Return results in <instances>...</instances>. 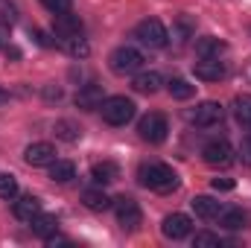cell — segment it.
<instances>
[{
	"label": "cell",
	"mask_w": 251,
	"mask_h": 248,
	"mask_svg": "<svg viewBox=\"0 0 251 248\" xmlns=\"http://www.w3.org/2000/svg\"><path fill=\"white\" fill-rule=\"evenodd\" d=\"M12 213H15L21 222H32V219L41 213V201H38L35 196H21V198H15Z\"/></svg>",
	"instance_id": "5bb4252c"
},
{
	"label": "cell",
	"mask_w": 251,
	"mask_h": 248,
	"mask_svg": "<svg viewBox=\"0 0 251 248\" xmlns=\"http://www.w3.org/2000/svg\"><path fill=\"white\" fill-rule=\"evenodd\" d=\"M240 158H243V164H249L251 167V134L243 140V146H240Z\"/></svg>",
	"instance_id": "1f68e13d"
},
{
	"label": "cell",
	"mask_w": 251,
	"mask_h": 248,
	"mask_svg": "<svg viewBox=\"0 0 251 248\" xmlns=\"http://www.w3.org/2000/svg\"><path fill=\"white\" fill-rule=\"evenodd\" d=\"M6 99H9V94H6V91H0V102H6Z\"/></svg>",
	"instance_id": "d590c367"
},
{
	"label": "cell",
	"mask_w": 251,
	"mask_h": 248,
	"mask_svg": "<svg viewBox=\"0 0 251 248\" xmlns=\"http://www.w3.org/2000/svg\"><path fill=\"white\" fill-rule=\"evenodd\" d=\"M210 184H213V190H234V181L231 178H213Z\"/></svg>",
	"instance_id": "836d02e7"
},
{
	"label": "cell",
	"mask_w": 251,
	"mask_h": 248,
	"mask_svg": "<svg viewBox=\"0 0 251 248\" xmlns=\"http://www.w3.org/2000/svg\"><path fill=\"white\" fill-rule=\"evenodd\" d=\"M201 158L210 164V167H231L234 161V149L228 140H210L204 149H201Z\"/></svg>",
	"instance_id": "ba28073f"
},
{
	"label": "cell",
	"mask_w": 251,
	"mask_h": 248,
	"mask_svg": "<svg viewBox=\"0 0 251 248\" xmlns=\"http://www.w3.org/2000/svg\"><path fill=\"white\" fill-rule=\"evenodd\" d=\"M0 24H15V6L9 0H0Z\"/></svg>",
	"instance_id": "4dcf8cb0"
},
{
	"label": "cell",
	"mask_w": 251,
	"mask_h": 248,
	"mask_svg": "<svg viewBox=\"0 0 251 248\" xmlns=\"http://www.w3.org/2000/svg\"><path fill=\"white\" fill-rule=\"evenodd\" d=\"M79 134H82V128L73 123V120H59V123H56V137H62L67 143L79 140Z\"/></svg>",
	"instance_id": "d4e9b609"
},
{
	"label": "cell",
	"mask_w": 251,
	"mask_h": 248,
	"mask_svg": "<svg viewBox=\"0 0 251 248\" xmlns=\"http://www.w3.org/2000/svg\"><path fill=\"white\" fill-rule=\"evenodd\" d=\"M105 102V94H102V85H85V88H79V94H76V108H82V111H94V108H100Z\"/></svg>",
	"instance_id": "7c38bea8"
},
{
	"label": "cell",
	"mask_w": 251,
	"mask_h": 248,
	"mask_svg": "<svg viewBox=\"0 0 251 248\" xmlns=\"http://www.w3.org/2000/svg\"><path fill=\"white\" fill-rule=\"evenodd\" d=\"M18 196V181H15V175H9V173H3L0 175V198H6V201H12Z\"/></svg>",
	"instance_id": "4316f807"
},
{
	"label": "cell",
	"mask_w": 251,
	"mask_h": 248,
	"mask_svg": "<svg viewBox=\"0 0 251 248\" xmlns=\"http://www.w3.org/2000/svg\"><path fill=\"white\" fill-rule=\"evenodd\" d=\"M41 6H44V9H50L53 15H59V12H70L73 0H41Z\"/></svg>",
	"instance_id": "f546056e"
},
{
	"label": "cell",
	"mask_w": 251,
	"mask_h": 248,
	"mask_svg": "<svg viewBox=\"0 0 251 248\" xmlns=\"http://www.w3.org/2000/svg\"><path fill=\"white\" fill-rule=\"evenodd\" d=\"M137 178H140L143 187H149L155 193H173L178 187V175L167 164H143L140 173H137Z\"/></svg>",
	"instance_id": "6da1fadb"
},
{
	"label": "cell",
	"mask_w": 251,
	"mask_h": 248,
	"mask_svg": "<svg viewBox=\"0 0 251 248\" xmlns=\"http://www.w3.org/2000/svg\"><path fill=\"white\" fill-rule=\"evenodd\" d=\"M222 53H225V41H219V38H213V35L196 41V56H199V59H219Z\"/></svg>",
	"instance_id": "2e32d148"
},
{
	"label": "cell",
	"mask_w": 251,
	"mask_h": 248,
	"mask_svg": "<svg viewBox=\"0 0 251 248\" xmlns=\"http://www.w3.org/2000/svg\"><path fill=\"white\" fill-rule=\"evenodd\" d=\"M32 35H35V41H38L41 47H56V41H50V35H47V32H41V29H35Z\"/></svg>",
	"instance_id": "d6a6232c"
},
{
	"label": "cell",
	"mask_w": 251,
	"mask_h": 248,
	"mask_svg": "<svg viewBox=\"0 0 251 248\" xmlns=\"http://www.w3.org/2000/svg\"><path fill=\"white\" fill-rule=\"evenodd\" d=\"M193 29H196V24H193L190 18H178V24L173 26V38L187 41V38H193Z\"/></svg>",
	"instance_id": "83f0119b"
},
{
	"label": "cell",
	"mask_w": 251,
	"mask_h": 248,
	"mask_svg": "<svg viewBox=\"0 0 251 248\" xmlns=\"http://www.w3.org/2000/svg\"><path fill=\"white\" fill-rule=\"evenodd\" d=\"M108 62H111V70H114V73L131 76V73H137V70L143 67V53L134 50V47H117Z\"/></svg>",
	"instance_id": "277c9868"
},
{
	"label": "cell",
	"mask_w": 251,
	"mask_h": 248,
	"mask_svg": "<svg viewBox=\"0 0 251 248\" xmlns=\"http://www.w3.org/2000/svg\"><path fill=\"white\" fill-rule=\"evenodd\" d=\"M44 97H47V99H59V97H62V88H47Z\"/></svg>",
	"instance_id": "e575fe53"
},
{
	"label": "cell",
	"mask_w": 251,
	"mask_h": 248,
	"mask_svg": "<svg viewBox=\"0 0 251 248\" xmlns=\"http://www.w3.org/2000/svg\"><path fill=\"white\" fill-rule=\"evenodd\" d=\"M193 246L196 248H219V237L216 234H210V231H199L196 237H193Z\"/></svg>",
	"instance_id": "f1b7e54d"
},
{
	"label": "cell",
	"mask_w": 251,
	"mask_h": 248,
	"mask_svg": "<svg viewBox=\"0 0 251 248\" xmlns=\"http://www.w3.org/2000/svg\"><path fill=\"white\" fill-rule=\"evenodd\" d=\"M219 225L228 228V231H243V228L249 225V216H246L243 210H237V207H234V210H222V213H219Z\"/></svg>",
	"instance_id": "ffe728a7"
},
{
	"label": "cell",
	"mask_w": 251,
	"mask_h": 248,
	"mask_svg": "<svg viewBox=\"0 0 251 248\" xmlns=\"http://www.w3.org/2000/svg\"><path fill=\"white\" fill-rule=\"evenodd\" d=\"M222 117H225V108H222L219 102L207 99V102L196 105V111L190 114V123H193V125H199V128H210V125L222 123Z\"/></svg>",
	"instance_id": "52a82bcc"
},
{
	"label": "cell",
	"mask_w": 251,
	"mask_h": 248,
	"mask_svg": "<svg viewBox=\"0 0 251 248\" xmlns=\"http://www.w3.org/2000/svg\"><path fill=\"white\" fill-rule=\"evenodd\" d=\"M190 204H193V210H196L199 219H216L222 213V204L216 198H210V196H196Z\"/></svg>",
	"instance_id": "9a60e30c"
},
{
	"label": "cell",
	"mask_w": 251,
	"mask_h": 248,
	"mask_svg": "<svg viewBox=\"0 0 251 248\" xmlns=\"http://www.w3.org/2000/svg\"><path fill=\"white\" fill-rule=\"evenodd\" d=\"M91 178H94L97 184H111V181L120 178V167H117L114 161H100V164H94Z\"/></svg>",
	"instance_id": "e0dca14e"
},
{
	"label": "cell",
	"mask_w": 251,
	"mask_h": 248,
	"mask_svg": "<svg viewBox=\"0 0 251 248\" xmlns=\"http://www.w3.org/2000/svg\"><path fill=\"white\" fill-rule=\"evenodd\" d=\"M161 231H164L167 240H184V237H190V231H193V222H190V216H184V213H170L164 219Z\"/></svg>",
	"instance_id": "30bf717a"
},
{
	"label": "cell",
	"mask_w": 251,
	"mask_h": 248,
	"mask_svg": "<svg viewBox=\"0 0 251 248\" xmlns=\"http://www.w3.org/2000/svg\"><path fill=\"white\" fill-rule=\"evenodd\" d=\"M29 225H32V234H35V237H41V240H47V237H53V234L59 231V219H56V216H50V213H38Z\"/></svg>",
	"instance_id": "d6986e66"
},
{
	"label": "cell",
	"mask_w": 251,
	"mask_h": 248,
	"mask_svg": "<svg viewBox=\"0 0 251 248\" xmlns=\"http://www.w3.org/2000/svg\"><path fill=\"white\" fill-rule=\"evenodd\" d=\"M100 111H102V120L108 125H126L134 117V102L126 99V97H108L100 105Z\"/></svg>",
	"instance_id": "3957f363"
},
{
	"label": "cell",
	"mask_w": 251,
	"mask_h": 248,
	"mask_svg": "<svg viewBox=\"0 0 251 248\" xmlns=\"http://www.w3.org/2000/svg\"><path fill=\"white\" fill-rule=\"evenodd\" d=\"M134 35H137L140 44H146V47H152V50H161V47H167V41H170V32H167V26H164L158 18L140 21V24L134 26Z\"/></svg>",
	"instance_id": "7a4b0ae2"
},
{
	"label": "cell",
	"mask_w": 251,
	"mask_h": 248,
	"mask_svg": "<svg viewBox=\"0 0 251 248\" xmlns=\"http://www.w3.org/2000/svg\"><path fill=\"white\" fill-rule=\"evenodd\" d=\"M161 85H164V79H161V73H155V70H149V73H137L134 82H131V88H134L137 94H155Z\"/></svg>",
	"instance_id": "ac0fdd59"
},
{
	"label": "cell",
	"mask_w": 251,
	"mask_h": 248,
	"mask_svg": "<svg viewBox=\"0 0 251 248\" xmlns=\"http://www.w3.org/2000/svg\"><path fill=\"white\" fill-rule=\"evenodd\" d=\"M167 91H170V97H173V99H190V97L196 94V88L190 85L187 79H170Z\"/></svg>",
	"instance_id": "cb8c5ba5"
},
{
	"label": "cell",
	"mask_w": 251,
	"mask_h": 248,
	"mask_svg": "<svg viewBox=\"0 0 251 248\" xmlns=\"http://www.w3.org/2000/svg\"><path fill=\"white\" fill-rule=\"evenodd\" d=\"M234 117L240 125H249L251 128V97H240L234 102Z\"/></svg>",
	"instance_id": "484cf974"
},
{
	"label": "cell",
	"mask_w": 251,
	"mask_h": 248,
	"mask_svg": "<svg viewBox=\"0 0 251 248\" xmlns=\"http://www.w3.org/2000/svg\"><path fill=\"white\" fill-rule=\"evenodd\" d=\"M114 210H117V222H120V228H126V231H137V228H140L143 213H140V204H137L134 198L120 196V198L114 201Z\"/></svg>",
	"instance_id": "8992f818"
},
{
	"label": "cell",
	"mask_w": 251,
	"mask_h": 248,
	"mask_svg": "<svg viewBox=\"0 0 251 248\" xmlns=\"http://www.w3.org/2000/svg\"><path fill=\"white\" fill-rule=\"evenodd\" d=\"M50 178H53L56 184H67V181L76 178V167H73L70 161H53V164H50Z\"/></svg>",
	"instance_id": "44dd1931"
},
{
	"label": "cell",
	"mask_w": 251,
	"mask_h": 248,
	"mask_svg": "<svg viewBox=\"0 0 251 248\" xmlns=\"http://www.w3.org/2000/svg\"><path fill=\"white\" fill-rule=\"evenodd\" d=\"M53 32H56L59 38L82 35V21H79V15H73V12H59V15L53 18Z\"/></svg>",
	"instance_id": "8fae6325"
},
{
	"label": "cell",
	"mask_w": 251,
	"mask_h": 248,
	"mask_svg": "<svg viewBox=\"0 0 251 248\" xmlns=\"http://www.w3.org/2000/svg\"><path fill=\"white\" fill-rule=\"evenodd\" d=\"M167 131H170V123L164 114H146L140 123H137V134L140 140L146 143H164L167 140Z\"/></svg>",
	"instance_id": "5b68a950"
},
{
	"label": "cell",
	"mask_w": 251,
	"mask_h": 248,
	"mask_svg": "<svg viewBox=\"0 0 251 248\" xmlns=\"http://www.w3.org/2000/svg\"><path fill=\"white\" fill-rule=\"evenodd\" d=\"M64 50L73 56V59H88V53H91V47H88V41L82 38V35H73V38H64Z\"/></svg>",
	"instance_id": "603a6c76"
},
{
	"label": "cell",
	"mask_w": 251,
	"mask_h": 248,
	"mask_svg": "<svg viewBox=\"0 0 251 248\" xmlns=\"http://www.w3.org/2000/svg\"><path fill=\"white\" fill-rule=\"evenodd\" d=\"M82 201H85L88 210H105V207H111V198L102 190H85L82 193Z\"/></svg>",
	"instance_id": "7402d4cb"
},
{
	"label": "cell",
	"mask_w": 251,
	"mask_h": 248,
	"mask_svg": "<svg viewBox=\"0 0 251 248\" xmlns=\"http://www.w3.org/2000/svg\"><path fill=\"white\" fill-rule=\"evenodd\" d=\"M193 73L201 82H219L225 76V64L219 62V59H201V62L193 64Z\"/></svg>",
	"instance_id": "4fadbf2b"
},
{
	"label": "cell",
	"mask_w": 251,
	"mask_h": 248,
	"mask_svg": "<svg viewBox=\"0 0 251 248\" xmlns=\"http://www.w3.org/2000/svg\"><path fill=\"white\" fill-rule=\"evenodd\" d=\"M24 161L29 164V167H50L53 161H56V149H53V143H29L26 146V152H24Z\"/></svg>",
	"instance_id": "9c48e42d"
}]
</instances>
